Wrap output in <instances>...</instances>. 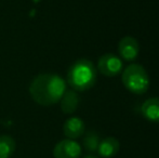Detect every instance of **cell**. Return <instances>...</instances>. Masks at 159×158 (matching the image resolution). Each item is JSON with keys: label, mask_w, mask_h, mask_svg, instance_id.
I'll use <instances>...</instances> for the list:
<instances>
[{"label": "cell", "mask_w": 159, "mask_h": 158, "mask_svg": "<svg viewBox=\"0 0 159 158\" xmlns=\"http://www.w3.org/2000/svg\"><path fill=\"white\" fill-rule=\"evenodd\" d=\"M122 84L134 94H144L149 88V77L142 65L130 64L122 72Z\"/></svg>", "instance_id": "3"}, {"label": "cell", "mask_w": 159, "mask_h": 158, "mask_svg": "<svg viewBox=\"0 0 159 158\" xmlns=\"http://www.w3.org/2000/svg\"><path fill=\"white\" fill-rule=\"evenodd\" d=\"M124 64L120 57L113 53H105L98 59V70L106 77H115L121 73Z\"/></svg>", "instance_id": "4"}, {"label": "cell", "mask_w": 159, "mask_h": 158, "mask_svg": "<svg viewBox=\"0 0 159 158\" xmlns=\"http://www.w3.org/2000/svg\"><path fill=\"white\" fill-rule=\"evenodd\" d=\"M120 148V143L116 138L108 137L100 141L98 147V154L103 158H111L118 154Z\"/></svg>", "instance_id": "8"}, {"label": "cell", "mask_w": 159, "mask_h": 158, "mask_svg": "<svg viewBox=\"0 0 159 158\" xmlns=\"http://www.w3.org/2000/svg\"><path fill=\"white\" fill-rule=\"evenodd\" d=\"M98 144H100V138L93 131H89L84 139V146L88 152L94 153L98 151Z\"/></svg>", "instance_id": "12"}, {"label": "cell", "mask_w": 159, "mask_h": 158, "mask_svg": "<svg viewBox=\"0 0 159 158\" xmlns=\"http://www.w3.org/2000/svg\"><path fill=\"white\" fill-rule=\"evenodd\" d=\"M15 151V141L7 134L0 135V158H9Z\"/></svg>", "instance_id": "11"}, {"label": "cell", "mask_w": 159, "mask_h": 158, "mask_svg": "<svg viewBox=\"0 0 159 158\" xmlns=\"http://www.w3.org/2000/svg\"><path fill=\"white\" fill-rule=\"evenodd\" d=\"M139 52H140V46L134 37L126 36L118 43V53L127 62L135 61Z\"/></svg>", "instance_id": "6"}, {"label": "cell", "mask_w": 159, "mask_h": 158, "mask_svg": "<svg viewBox=\"0 0 159 158\" xmlns=\"http://www.w3.org/2000/svg\"><path fill=\"white\" fill-rule=\"evenodd\" d=\"M141 114L151 122H159V97L147 99L141 106Z\"/></svg>", "instance_id": "9"}, {"label": "cell", "mask_w": 159, "mask_h": 158, "mask_svg": "<svg viewBox=\"0 0 159 158\" xmlns=\"http://www.w3.org/2000/svg\"><path fill=\"white\" fill-rule=\"evenodd\" d=\"M60 102H61V110L64 114H73L77 110L79 99L74 90H67L65 91Z\"/></svg>", "instance_id": "10"}, {"label": "cell", "mask_w": 159, "mask_h": 158, "mask_svg": "<svg viewBox=\"0 0 159 158\" xmlns=\"http://www.w3.org/2000/svg\"><path fill=\"white\" fill-rule=\"evenodd\" d=\"M67 82L75 91L84 92L91 89L96 82L94 64L86 59L76 61L68 70Z\"/></svg>", "instance_id": "2"}, {"label": "cell", "mask_w": 159, "mask_h": 158, "mask_svg": "<svg viewBox=\"0 0 159 158\" xmlns=\"http://www.w3.org/2000/svg\"><path fill=\"white\" fill-rule=\"evenodd\" d=\"M84 158H98V157L94 156V155H88V156H86V157H84Z\"/></svg>", "instance_id": "13"}, {"label": "cell", "mask_w": 159, "mask_h": 158, "mask_svg": "<svg viewBox=\"0 0 159 158\" xmlns=\"http://www.w3.org/2000/svg\"><path fill=\"white\" fill-rule=\"evenodd\" d=\"M84 120L79 117H70L64 122L63 124V132L68 139L75 140L81 137L84 133Z\"/></svg>", "instance_id": "7"}, {"label": "cell", "mask_w": 159, "mask_h": 158, "mask_svg": "<svg viewBox=\"0 0 159 158\" xmlns=\"http://www.w3.org/2000/svg\"><path fill=\"white\" fill-rule=\"evenodd\" d=\"M81 155V146L70 139L62 140L53 148L54 158H79Z\"/></svg>", "instance_id": "5"}, {"label": "cell", "mask_w": 159, "mask_h": 158, "mask_svg": "<svg viewBox=\"0 0 159 158\" xmlns=\"http://www.w3.org/2000/svg\"><path fill=\"white\" fill-rule=\"evenodd\" d=\"M66 91V82L57 74H40L33 79L30 93L41 106H51L62 99Z\"/></svg>", "instance_id": "1"}]
</instances>
